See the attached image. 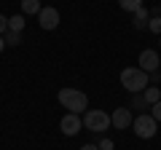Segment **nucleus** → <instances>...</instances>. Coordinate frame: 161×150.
I'll return each mask as SVG.
<instances>
[{
    "label": "nucleus",
    "mask_w": 161,
    "mask_h": 150,
    "mask_svg": "<svg viewBox=\"0 0 161 150\" xmlns=\"http://www.w3.org/2000/svg\"><path fill=\"white\" fill-rule=\"evenodd\" d=\"M156 126H158V121H156L153 115H145V113L132 121V129H134V134H137L140 139H153L156 131H158Z\"/></svg>",
    "instance_id": "20e7f679"
},
{
    "label": "nucleus",
    "mask_w": 161,
    "mask_h": 150,
    "mask_svg": "<svg viewBox=\"0 0 161 150\" xmlns=\"http://www.w3.org/2000/svg\"><path fill=\"white\" fill-rule=\"evenodd\" d=\"M24 16H11L8 19V29H11V32H24Z\"/></svg>",
    "instance_id": "ddd939ff"
},
{
    "label": "nucleus",
    "mask_w": 161,
    "mask_h": 150,
    "mask_svg": "<svg viewBox=\"0 0 161 150\" xmlns=\"http://www.w3.org/2000/svg\"><path fill=\"white\" fill-rule=\"evenodd\" d=\"M3 40H6V46H19V43H22V32H11V29H8V32L3 35Z\"/></svg>",
    "instance_id": "4468645a"
},
{
    "label": "nucleus",
    "mask_w": 161,
    "mask_h": 150,
    "mask_svg": "<svg viewBox=\"0 0 161 150\" xmlns=\"http://www.w3.org/2000/svg\"><path fill=\"white\" fill-rule=\"evenodd\" d=\"M142 97H145V102H148V104H156V102L161 99V88H158V86H148V88L142 91Z\"/></svg>",
    "instance_id": "9d476101"
},
{
    "label": "nucleus",
    "mask_w": 161,
    "mask_h": 150,
    "mask_svg": "<svg viewBox=\"0 0 161 150\" xmlns=\"http://www.w3.org/2000/svg\"><path fill=\"white\" fill-rule=\"evenodd\" d=\"M118 6L124 8V11H126V13H134V11H137V8H142L145 3H142V0H118Z\"/></svg>",
    "instance_id": "f8f14e48"
},
{
    "label": "nucleus",
    "mask_w": 161,
    "mask_h": 150,
    "mask_svg": "<svg viewBox=\"0 0 161 150\" xmlns=\"http://www.w3.org/2000/svg\"><path fill=\"white\" fill-rule=\"evenodd\" d=\"M132 113H129V107H115L113 115H110V123H113V129H129L132 126Z\"/></svg>",
    "instance_id": "6e6552de"
},
{
    "label": "nucleus",
    "mask_w": 161,
    "mask_h": 150,
    "mask_svg": "<svg viewBox=\"0 0 161 150\" xmlns=\"http://www.w3.org/2000/svg\"><path fill=\"white\" fill-rule=\"evenodd\" d=\"M40 0H22V13H40Z\"/></svg>",
    "instance_id": "9b49d317"
},
{
    "label": "nucleus",
    "mask_w": 161,
    "mask_h": 150,
    "mask_svg": "<svg viewBox=\"0 0 161 150\" xmlns=\"http://www.w3.org/2000/svg\"><path fill=\"white\" fill-rule=\"evenodd\" d=\"M80 126H83V121H80V115H75V113H67V115H62V121H59V129H62L64 137H75V134L80 131Z\"/></svg>",
    "instance_id": "39448f33"
},
{
    "label": "nucleus",
    "mask_w": 161,
    "mask_h": 150,
    "mask_svg": "<svg viewBox=\"0 0 161 150\" xmlns=\"http://www.w3.org/2000/svg\"><path fill=\"white\" fill-rule=\"evenodd\" d=\"M97 147H99V150H113V139H102Z\"/></svg>",
    "instance_id": "6ab92c4d"
},
{
    "label": "nucleus",
    "mask_w": 161,
    "mask_h": 150,
    "mask_svg": "<svg viewBox=\"0 0 161 150\" xmlns=\"http://www.w3.org/2000/svg\"><path fill=\"white\" fill-rule=\"evenodd\" d=\"M80 150H99V147H97V145H83Z\"/></svg>",
    "instance_id": "aec40b11"
},
{
    "label": "nucleus",
    "mask_w": 161,
    "mask_h": 150,
    "mask_svg": "<svg viewBox=\"0 0 161 150\" xmlns=\"http://www.w3.org/2000/svg\"><path fill=\"white\" fill-rule=\"evenodd\" d=\"M132 107H148V102H145L142 94H132Z\"/></svg>",
    "instance_id": "dca6fc26"
},
{
    "label": "nucleus",
    "mask_w": 161,
    "mask_h": 150,
    "mask_svg": "<svg viewBox=\"0 0 161 150\" xmlns=\"http://www.w3.org/2000/svg\"><path fill=\"white\" fill-rule=\"evenodd\" d=\"M148 29H150V32H156V35H161V16H153V19H150V22H148Z\"/></svg>",
    "instance_id": "2eb2a0df"
},
{
    "label": "nucleus",
    "mask_w": 161,
    "mask_h": 150,
    "mask_svg": "<svg viewBox=\"0 0 161 150\" xmlns=\"http://www.w3.org/2000/svg\"><path fill=\"white\" fill-rule=\"evenodd\" d=\"M38 24H40L43 29H57V27H59V11H57V8H51V6L40 8V13H38Z\"/></svg>",
    "instance_id": "423d86ee"
},
{
    "label": "nucleus",
    "mask_w": 161,
    "mask_h": 150,
    "mask_svg": "<svg viewBox=\"0 0 161 150\" xmlns=\"http://www.w3.org/2000/svg\"><path fill=\"white\" fill-rule=\"evenodd\" d=\"M158 48H161V35H158Z\"/></svg>",
    "instance_id": "4be33fe9"
},
{
    "label": "nucleus",
    "mask_w": 161,
    "mask_h": 150,
    "mask_svg": "<svg viewBox=\"0 0 161 150\" xmlns=\"http://www.w3.org/2000/svg\"><path fill=\"white\" fill-rule=\"evenodd\" d=\"M59 104L67 107V113L80 115V113H86V107H89V97L83 91H78V88H62V91H59Z\"/></svg>",
    "instance_id": "f03ea898"
},
{
    "label": "nucleus",
    "mask_w": 161,
    "mask_h": 150,
    "mask_svg": "<svg viewBox=\"0 0 161 150\" xmlns=\"http://www.w3.org/2000/svg\"><path fill=\"white\" fill-rule=\"evenodd\" d=\"M148 22H150V11L148 8H137V11H134V27L137 29H142V27H148Z\"/></svg>",
    "instance_id": "1a4fd4ad"
},
{
    "label": "nucleus",
    "mask_w": 161,
    "mask_h": 150,
    "mask_svg": "<svg viewBox=\"0 0 161 150\" xmlns=\"http://www.w3.org/2000/svg\"><path fill=\"white\" fill-rule=\"evenodd\" d=\"M150 115H153L156 121H161V99H158L156 104H150Z\"/></svg>",
    "instance_id": "f3484780"
},
{
    "label": "nucleus",
    "mask_w": 161,
    "mask_h": 150,
    "mask_svg": "<svg viewBox=\"0 0 161 150\" xmlns=\"http://www.w3.org/2000/svg\"><path fill=\"white\" fill-rule=\"evenodd\" d=\"M140 70H145V72H156L158 70V51H153V48H145V51H140Z\"/></svg>",
    "instance_id": "0eeeda50"
},
{
    "label": "nucleus",
    "mask_w": 161,
    "mask_h": 150,
    "mask_svg": "<svg viewBox=\"0 0 161 150\" xmlns=\"http://www.w3.org/2000/svg\"><path fill=\"white\" fill-rule=\"evenodd\" d=\"M121 86L126 88L129 94H142L145 88L150 86V78H148V72L140 70V67H126L121 72Z\"/></svg>",
    "instance_id": "f257e3e1"
},
{
    "label": "nucleus",
    "mask_w": 161,
    "mask_h": 150,
    "mask_svg": "<svg viewBox=\"0 0 161 150\" xmlns=\"http://www.w3.org/2000/svg\"><path fill=\"white\" fill-rule=\"evenodd\" d=\"M83 129H89V131H94V134H102V131H108L113 123H110V115L105 113V110H86L83 113Z\"/></svg>",
    "instance_id": "7ed1b4c3"
},
{
    "label": "nucleus",
    "mask_w": 161,
    "mask_h": 150,
    "mask_svg": "<svg viewBox=\"0 0 161 150\" xmlns=\"http://www.w3.org/2000/svg\"><path fill=\"white\" fill-rule=\"evenodd\" d=\"M3 48H6V40H3V35H0V54H3Z\"/></svg>",
    "instance_id": "412c9836"
},
{
    "label": "nucleus",
    "mask_w": 161,
    "mask_h": 150,
    "mask_svg": "<svg viewBox=\"0 0 161 150\" xmlns=\"http://www.w3.org/2000/svg\"><path fill=\"white\" fill-rule=\"evenodd\" d=\"M6 32H8V16L0 13V35H6Z\"/></svg>",
    "instance_id": "a211bd4d"
}]
</instances>
